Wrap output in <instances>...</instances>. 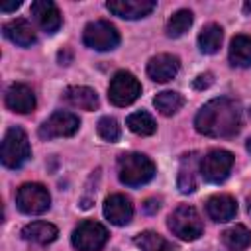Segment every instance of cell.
Masks as SVG:
<instances>
[{"instance_id":"7c38bea8","label":"cell","mask_w":251,"mask_h":251,"mask_svg":"<svg viewBox=\"0 0 251 251\" xmlns=\"http://www.w3.org/2000/svg\"><path fill=\"white\" fill-rule=\"evenodd\" d=\"M104 216L114 226H127L133 218V204L126 194H110L104 200Z\"/></svg>"},{"instance_id":"d6986e66","label":"cell","mask_w":251,"mask_h":251,"mask_svg":"<svg viewBox=\"0 0 251 251\" xmlns=\"http://www.w3.org/2000/svg\"><path fill=\"white\" fill-rule=\"evenodd\" d=\"M63 98H65V102L69 106L78 108V110H86V112L96 110L98 104H100L96 90H92L88 86H69L63 92Z\"/></svg>"},{"instance_id":"836d02e7","label":"cell","mask_w":251,"mask_h":251,"mask_svg":"<svg viewBox=\"0 0 251 251\" xmlns=\"http://www.w3.org/2000/svg\"><path fill=\"white\" fill-rule=\"evenodd\" d=\"M247 151H249V153H251V137H249V139H247Z\"/></svg>"},{"instance_id":"6da1fadb","label":"cell","mask_w":251,"mask_h":251,"mask_svg":"<svg viewBox=\"0 0 251 251\" xmlns=\"http://www.w3.org/2000/svg\"><path fill=\"white\" fill-rule=\"evenodd\" d=\"M194 127L208 137H231L241 127V108L227 96L212 98L198 110Z\"/></svg>"},{"instance_id":"8fae6325","label":"cell","mask_w":251,"mask_h":251,"mask_svg":"<svg viewBox=\"0 0 251 251\" xmlns=\"http://www.w3.org/2000/svg\"><path fill=\"white\" fill-rule=\"evenodd\" d=\"M157 2L155 0H110L106 8L124 20H139L149 16L155 10Z\"/></svg>"},{"instance_id":"2e32d148","label":"cell","mask_w":251,"mask_h":251,"mask_svg":"<svg viewBox=\"0 0 251 251\" xmlns=\"http://www.w3.org/2000/svg\"><path fill=\"white\" fill-rule=\"evenodd\" d=\"M6 106L16 114H29L35 108V94L27 84L14 82L6 90Z\"/></svg>"},{"instance_id":"ac0fdd59","label":"cell","mask_w":251,"mask_h":251,"mask_svg":"<svg viewBox=\"0 0 251 251\" xmlns=\"http://www.w3.org/2000/svg\"><path fill=\"white\" fill-rule=\"evenodd\" d=\"M206 210L214 222H229L237 214V202L229 194H214L208 198Z\"/></svg>"},{"instance_id":"e0dca14e","label":"cell","mask_w":251,"mask_h":251,"mask_svg":"<svg viewBox=\"0 0 251 251\" xmlns=\"http://www.w3.org/2000/svg\"><path fill=\"white\" fill-rule=\"evenodd\" d=\"M2 31H4V35L12 43H16L20 47H29V45H33L37 41V35H35L33 25L27 20H24V18H16V20L6 22L4 27H2Z\"/></svg>"},{"instance_id":"ffe728a7","label":"cell","mask_w":251,"mask_h":251,"mask_svg":"<svg viewBox=\"0 0 251 251\" xmlns=\"http://www.w3.org/2000/svg\"><path fill=\"white\" fill-rule=\"evenodd\" d=\"M57 235H59V229L49 222H31L22 229V237L25 241H33L41 245L55 241Z\"/></svg>"},{"instance_id":"484cf974","label":"cell","mask_w":251,"mask_h":251,"mask_svg":"<svg viewBox=\"0 0 251 251\" xmlns=\"http://www.w3.org/2000/svg\"><path fill=\"white\" fill-rule=\"evenodd\" d=\"M153 104H155V108H157L163 116H173V114H176V112L182 108L184 98H182L178 92H175V90H163V92H159V94L155 96Z\"/></svg>"},{"instance_id":"cb8c5ba5","label":"cell","mask_w":251,"mask_h":251,"mask_svg":"<svg viewBox=\"0 0 251 251\" xmlns=\"http://www.w3.org/2000/svg\"><path fill=\"white\" fill-rule=\"evenodd\" d=\"M222 39H224V31L218 24H208L202 27L200 35H198V47L202 53L206 55H214L220 45H222Z\"/></svg>"},{"instance_id":"4fadbf2b","label":"cell","mask_w":251,"mask_h":251,"mask_svg":"<svg viewBox=\"0 0 251 251\" xmlns=\"http://www.w3.org/2000/svg\"><path fill=\"white\" fill-rule=\"evenodd\" d=\"M198 173H200V157L196 151H190L182 155L180 167H178V178L176 186L182 194H190L198 188Z\"/></svg>"},{"instance_id":"ba28073f","label":"cell","mask_w":251,"mask_h":251,"mask_svg":"<svg viewBox=\"0 0 251 251\" xmlns=\"http://www.w3.org/2000/svg\"><path fill=\"white\" fill-rule=\"evenodd\" d=\"M16 206H18L20 212L29 214V216L43 214L51 206V196H49V192H47V188L43 184L25 182L16 192Z\"/></svg>"},{"instance_id":"52a82bcc","label":"cell","mask_w":251,"mask_h":251,"mask_svg":"<svg viewBox=\"0 0 251 251\" xmlns=\"http://www.w3.org/2000/svg\"><path fill=\"white\" fill-rule=\"evenodd\" d=\"M82 41L86 47L94 51H112L120 43V33L114 24L106 20H96V22L86 24L82 31Z\"/></svg>"},{"instance_id":"44dd1931","label":"cell","mask_w":251,"mask_h":251,"mask_svg":"<svg viewBox=\"0 0 251 251\" xmlns=\"http://www.w3.org/2000/svg\"><path fill=\"white\" fill-rule=\"evenodd\" d=\"M229 63L233 67L249 69L251 67V37L235 35L229 43Z\"/></svg>"},{"instance_id":"5b68a950","label":"cell","mask_w":251,"mask_h":251,"mask_svg":"<svg viewBox=\"0 0 251 251\" xmlns=\"http://www.w3.org/2000/svg\"><path fill=\"white\" fill-rule=\"evenodd\" d=\"M139 94H141V84L129 71H118L112 76L108 86V100L114 106L118 108L129 106L139 98Z\"/></svg>"},{"instance_id":"8992f818","label":"cell","mask_w":251,"mask_h":251,"mask_svg":"<svg viewBox=\"0 0 251 251\" xmlns=\"http://www.w3.org/2000/svg\"><path fill=\"white\" fill-rule=\"evenodd\" d=\"M233 167V155L226 149H212L200 159V176L206 182L220 184L224 182Z\"/></svg>"},{"instance_id":"4316f807","label":"cell","mask_w":251,"mask_h":251,"mask_svg":"<svg viewBox=\"0 0 251 251\" xmlns=\"http://www.w3.org/2000/svg\"><path fill=\"white\" fill-rule=\"evenodd\" d=\"M190 25H192V12L190 10H176L167 22V35L169 37H180L188 31Z\"/></svg>"},{"instance_id":"3957f363","label":"cell","mask_w":251,"mask_h":251,"mask_svg":"<svg viewBox=\"0 0 251 251\" xmlns=\"http://www.w3.org/2000/svg\"><path fill=\"white\" fill-rule=\"evenodd\" d=\"M31 157V147L25 131L22 127H10L2 139V149H0V159L4 167L8 169H20L27 159Z\"/></svg>"},{"instance_id":"f546056e","label":"cell","mask_w":251,"mask_h":251,"mask_svg":"<svg viewBox=\"0 0 251 251\" xmlns=\"http://www.w3.org/2000/svg\"><path fill=\"white\" fill-rule=\"evenodd\" d=\"M143 210H145L147 214H155V212L159 210V200H155V198H149V200H145V204H143Z\"/></svg>"},{"instance_id":"4dcf8cb0","label":"cell","mask_w":251,"mask_h":251,"mask_svg":"<svg viewBox=\"0 0 251 251\" xmlns=\"http://www.w3.org/2000/svg\"><path fill=\"white\" fill-rule=\"evenodd\" d=\"M20 6H22V2L18 0V2H10V4H2V6H0V10H2V12H12V10L20 8Z\"/></svg>"},{"instance_id":"7402d4cb","label":"cell","mask_w":251,"mask_h":251,"mask_svg":"<svg viewBox=\"0 0 251 251\" xmlns=\"http://www.w3.org/2000/svg\"><path fill=\"white\" fill-rule=\"evenodd\" d=\"M135 245L141 251H176V245L169 239H165L163 235H159L157 231H141L135 235Z\"/></svg>"},{"instance_id":"5bb4252c","label":"cell","mask_w":251,"mask_h":251,"mask_svg":"<svg viewBox=\"0 0 251 251\" xmlns=\"http://www.w3.org/2000/svg\"><path fill=\"white\" fill-rule=\"evenodd\" d=\"M31 16L45 33H55L61 27V12L51 0H35L31 4Z\"/></svg>"},{"instance_id":"d6a6232c","label":"cell","mask_w":251,"mask_h":251,"mask_svg":"<svg viewBox=\"0 0 251 251\" xmlns=\"http://www.w3.org/2000/svg\"><path fill=\"white\" fill-rule=\"evenodd\" d=\"M247 212H249V216H251V196L247 198Z\"/></svg>"},{"instance_id":"d4e9b609","label":"cell","mask_w":251,"mask_h":251,"mask_svg":"<svg viewBox=\"0 0 251 251\" xmlns=\"http://www.w3.org/2000/svg\"><path fill=\"white\" fill-rule=\"evenodd\" d=\"M126 126L135 133V135H153L157 131V124L149 112H133L127 116Z\"/></svg>"},{"instance_id":"603a6c76","label":"cell","mask_w":251,"mask_h":251,"mask_svg":"<svg viewBox=\"0 0 251 251\" xmlns=\"http://www.w3.org/2000/svg\"><path fill=\"white\" fill-rule=\"evenodd\" d=\"M222 241L231 251H243V249H247L251 245V231L245 226L235 224V226L227 227L222 233Z\"/></svg>"},{"instance_id":"1f68e13d","label":"cell","mask_w":251,"mask_h":251,"mask_svg":"<svg viewBox=\"0 0 251 251\" xmlns=\"http://www.w3.org/2000/svg\"><path fill=\"white\" fill-rule=\"evenodd\" d=\"M243 10L249 14V12H251V2H245V4H243Z\"/></svg>"},{"instance_id":"30bf717a","label":"cell","mask_w":251,"mask_h":251,"mask_svg":"<svg viewBox=\"0 0 251 251\" xmlns=\"http://www.w3.org/2000/svg\"><path fill=\"white\" fill-rule=\"evenodd\" d=\"M80 120L73 112L57 110L53 112L41 126H39V137L41 139H55V137H71L78 131Z\"/></svg>"},{"instance_id":"9a60e30c","label":"cell","mask_w":251,"mask_h":251,"mask_svg":"<svg viewBox=\"0 0 251 251\" xmlns=\"http://www.w3.org/2000/svg\"><path fill=\"white\" fill-rule=\"evenodd\" d=\"M178 69H180L178 57L169 55V53L155 55L147 63V75L155 82H169V80H173L176 76Z\"/></svg>"},{"instance_id":"9c48e42d","label":"cell","mask_w":251,"mask_h":251,"mask_svg":"<svg viewBox=\"0 0 251 251\" xmlns=\"http://www.w3.org/2000/svg\"><path fill=\"white\" fill-rule=\"evenodd\" d=\"M106 241H108V229L94 220L80 222L71 235V243L78 251H100L106 245Z\"/></svg>"},{"instance_id":"f1b7e54d","label":"cell","mask_w":251,"mask_h":251,"mask_svg":"<svg viewBox=\"0 0 251 251\" xmlns=\"http://www.w3.org/2000/svg\"><path fill=\"white\" fill-rule=\"evenodd\" d=\"M212 82H214V75H212V73H200V75L194 78L192 86H194L196 90H204V88L212 86Z\"/></svg>"},{"instance_id":"7a4b0ae2","label":"cell","mask_w":251,"mask_h":251,"mask_svg":"<svg viewBox=\"0 0 251 251\" xmlns=\"http://www.w3.org/2000/svg\"><path fill=\"white\" fill-rule=\"evenodd\" d=\"M155 176V163L143 153H122L118 157V178L126 186L147 184Z\"/></svg>"},{"instance_id":"83f0119b","label":"cell","mask_w":251,"mask_h":251,"mask_svg":"<svg viewBox=\"0 0 251 251\" xmlns=\"http://www.w3.org/2000/svg\"><path fill=\"white\" fill-rule=\"evenodd\" d=\"M96 131H98V135H100L102 139H106V141H110V143L120 139V124H118V120L112 118V116H102V118L98 120V124H96Z\"/></svg>"},{"instance_id":"277c9868","label":"cell","mask_w":251,"mask_h":251,"mask_svg":"<svg viewBox=\"0 0 251 251\" xmlns=\"http://www.w3.org/2000/svg\"><path fill=\"white\" fill-rule=\"evenodd\" d=\"M169 229L173 231V235L184 239V241H194L204 233V224L200 214L196 212V208L182 204L178 208H175L169 216Z\"/></svg>"}]
</instances>
